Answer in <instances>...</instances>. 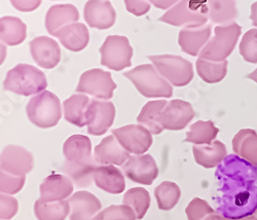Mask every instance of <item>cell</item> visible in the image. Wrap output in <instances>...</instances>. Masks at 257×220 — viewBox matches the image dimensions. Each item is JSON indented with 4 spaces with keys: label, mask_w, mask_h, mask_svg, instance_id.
<instances>
[{
    "label": "cell",
    "mask_w": 257,
    "mask_h": 220,
    "mask_svg": "<svg viewBox=\"0 0 257 220\" xmlns=\"http://www.w3.org/2000/svg\"><path fill=\"white\" fill-rule=\"evenodd\" d=\"M48 80L46 74L35 66L18 64L7 73L4 90L24 97L38 95L46 91Z\"/></svg>",
    "instance_id": "obj_3"
},
{
    "label": "cell",
    "mask_w": 257,
    "mask_h": 220,
    "mask_svg": "<svg viewBox=\"0 0 257 220\" xmlns=\"http://www.w3.org/2000/svg\"><path fill=\"white\" fill-rule=\"evenodd\" d=\"M79 19L77 9L72 5H57L47 13L46 28L52 36H57L58 32L68 25L74 24Z\"/></svg>",
    "instance_id": "obj_22"
},
{
    "label": "cell",
    "mask_w": 257,
    "mask_h": 220,
    "mask_svg": "<svg viewBox=\"0 0 257 220\" xmlns=\"http://www.w3.org/2000/svg\"><path fill=\"white\" fill-rule=\"evenodd\" d=\"M209 19L215 24H227L238 16L235 0H207Z\"/></svg>",
    "instance_id": "obj_31"
},
{
    "label": "cell",
    "mask_w": 257,
    "mask_h": 220,
    "mask_svg": "<svg viewBox=\"0 0 257 220\" xmlns=\"http://www.w3.org/2000/svg\"><path fill=\"white\" fill-rule=\"evenodd\" d=\"M92 151V142L84 135H73L63 145L65 163L62 171L78 187H88L94 180L98 164Z\"/></svg>",
    "instance_id": "obj_2"
},
{
    "label": "cell",
    "mask_w": 257,
    "mask_h": 220,
    "mask_svg": "<svg viewBox=\"0 0 257 220\" xmlns=\"http://www.w3.org/2000/svg\"><path fill=\"white\" fill-rule=\"evenodd\" d=\"M68 202L70 204V220H96V216L102 208L98 197L85 190L75 192Z\"/></svg>",
    "instance_id": "obj_20"
},
{
    "label": "cell",
    "mask_w": 257,
    "mask_h": 220,
    "mask_svg": "<svg viewBox=\"0 0 257 220\" xmlns=\"http://www.w3.org/2000/svg\"><path fill=\"white\" fill-rule=\"evenodd\" d=\"M123 76L130 79L138 92L146 98H170L173 95V87L152 64L139 65L126 71Z\"/></svg>",
    "instance_id": "obj_4"
},
{
    "label": "cell",
    "mask_w": 257,
    "mask_h": 220,
    "mask_svg": "<svg viewBox=\"0 0 257 220\" xmlns=\"http://www.w3.org/2000/svg\"><path fill=\"white\" fill-rule=\"evenodd\" d=\"M30 53L41 68L53 69L61 61L59 43L49 36H38L30 41Z\"/></svg>",
    "instance_id": "obj_17"
},
{
    "label": "cell",
    "mask_w": 257,
    "mask_h": 220,
    "mask_svg": "<svg viewBox=\"0 0 257 220\" xmlns=\"http://www.w3.org/2000/svg\"><path fill=\"white\" fill-rule=\"evenodd\" d=\"M250 19L252 21L253 26L257 27V2L254 3L251 6V15H250Z\"/></svg>",
    "instance_id": "obj_44"
},
{
    "label": "cell",
    "mask_w": 257,
    "mask_h": 220,
    "mask_svg": "<svg viewBox=\"0 0 257 220\" xmlns=\"http://www.w3.org/2000/svg\"><path fill=\"white\" fill-rule=\"evenodd\" d=\"M195 116L196 113L190 103L176 99L167 103L160 122L164 130L180 131L187 127Z\"/></svg>",
    "instance_id": "obj_15"
},
{
    "label": "cell",
    "mask_w": 257,
    "mask_h": 220,
    "mask_svg": "<svg viewBox=\"0 0 257 220\" xmlns=\"http://www.w3.org/2000/svg\"><path fill=\"white\" fill-rule=\"evenodd\" d=\"M29 121L41 129H50L58 125L62 118L59 98L52 92L44 91L34 96L26 107Z\"/></svg>",
    "instance_id": "obj_6"
},
{
    "label": "cell",
    "mask_w": 257,
    "mask_h": 220,
    "mask_svg": "<svg viewBox=\"0 0 257 220\" xmlns=\"http://www.w3.org/2000/svg\"><path fill=\"white\" fill-rule=\"evenodd\" d=\"M208 18L207 0H180L159 21L176 27H201L207 23Z\"/></svg>",
    "instance_id": "obj_5"
},
{
    "label": "cell",
    "mask_w": 257,
    "mask_h": 220,
    "mask_svg": "<svg viewBox=\"0 0 257 220\" xmlns=\"http://www.w3.org/2000/svg\"><path fill=\"white\" fill-rule=\"evenodd\" d=\"M39 190L42 203L65 201L73 192V182L66 175L52 174L41 183Z\"/></svg>",
    "instance_id": "obj_18"
},
{
    "label": "cell",
    "mask_w": 257,
    "mask_h": 220,
    "mask_svg": "<svg viewBox=\"0 0 257 220\" xmlns=\"http://www.w3.org/2000/svg\"><path fill=\"white\" fill-rule=\"evenodd\" d=\"M91 100L84 94H74L63 103L64 118L78 128L87 126V110Z\"/></svg>",
    "instance_id": "obj_27"
},
{
    "label": "cell",
    "mask_w": 257,
    "mask_h": 220,
    "mask_svg": "<svg viewBox=\"0 0 257 220\" xmlns=\"http://www.w3.org/2000/svg\"><path fill=\"white\" fill-rule=\"evenodd\" d=\"M215 175L226 191H233L232 212L229 218L239 219L251 216L257 209V167L237 155L224 159Z\"/></svg>",
    "instance_id": "obj_1"
},
{
    "label": "cell",
    "mask_w": 257,
    "mask_h": 220,
    "mask_svg": "<svg viewBox=\"0 0 257 220\" xmlns=\"http://www.w3.org/2000/svg\"><path fill=\"white\" fill-rule=\"evenodd\" d=\"M149 4L154 5L156 8L161 9V10H168L171 7H173L177 3H179L180 0H147Z\"/></svg>",
    "instance_id": "obj_43"
},
{
    "label": "cell",
    "mask_w": 257,
    "mask_h": 220,
    "mask_svg": "<svg viewBox=\"0 0 257 220\" xmlns=\"http://www.w3.org/2000/svg\"><path fill=\"white\" fill-rule=\"evenodd\" d=\"M241 31V26L234 22L215 27V35L201 51L200 58L215 62L225 61L238 43Z\"/></svg>",
    "instance_id": "obj_7"
},
{
    "label": "cell",
    "mask_w": 257,
    "mask_h": 220,
    "mask_svg": "<svg viewBox=\"0 0 257 220\" xmlns=\"http://www.w3.org/2000/svg\"><path fill=\"white\" fill-rule=\"evenodd\" d=\"M240 54L246 62L257 63V28L245 33L240 43Z\"/></svg>",
    "instance_id": "obj_38"
},
{
    "label": "cell",
    "mask_w": 257,
    "mask_h": 220,
    "mask_svg": "<svg viewBox=\"0 0 257 220\" xmlns=\"http://www.w3.org/2000/svg\"><path fill=\"white\" fill-rule=\"evenodd\" d=\"M192 152L197 164L206 169L218 167L227 155L225 145L218 140L207 145H195L192 147Z\"/></svg>",
    "instance_id": "obj_26"
},
{
    "label": "cell",
    "mask_w": 257,
    "mask_h": 220,
    "mask_svg": "<svg viewBox=\"0 0 257 220\" xmlns=\"http://www.w3.org/2000/svg\"><path fill=\"white\" fill-rule=\"evenodd\" d=\"M122 203L124 205L130 206L135 214L137 219L141 220L144 218L147 213L149 207H151L152 199L149 192L143 187H134L128 189L122 199Z\"/></svg>",
    "instance_id": "obj_35"
},
{
    "label": "cell",
    "mask_w": 257,
    "mask_h": 220,
    "mask_svg": "<svg viewBox=\"0 0 257 220\" xmlns=\"http://www.w3.org/2000/svg\"><path fill=\"white\" fill-rule=\"evenodd\" d=\"M122 171L131 181L142 185H152L159 176V167L151 155L130 157L122 166Z\"/></svg>",
    "instance_id": "obj_13"
},
{
    "label": "cell",
    "mask_w": 257,
    "mask_h": 220,
    "mask_svg": "<svg viewBox=\"0 0 257 220\" xmlns=\"http://www.w3.org/2000/svg\"><path fill=\"white\" fill-rule=\"evenodd\" d=\"M125 9L128 13L140 17L151 11V4L147 0H124Z\"/></svg>",
    "instance_id": "obj_41"
},
{
    "label": "cell",
    "mask_w": 257,
    "mask_h": 220,
    "mask_svg": "<svg viewBox=\"0 0 257 220\" xmlns=\"http://www.w3.org/2000/svg\"><path fill=\"white\" fill-rule=\"evenodd\" d=\"M149 60L159 73L175 86H185L194 79V68L188 60L173 55L151 56Z\"/></svg>",
    "instance_id": "obj_8"
},
{
    "label": "cell",
    "mask_w": 257,
    "mask_h": 220,
    "mask_svg": "<svg viewBox=\"0 0 257 220\" xmlns=\"http://www.w3.org/2000/svg\"><path fill=\"white\" fill-rule=\"evenodd\" d=\"M217 219L218 220H248L247 217L245 218H239V219H232V218H226L224 216H222L221 214H217Z\"/></svg>",
    "instance_id": "obj_46"
},
{
    "label": "cell",
    "mask_w": 257,
    "mask_h": 220,
    "mask_svg": "<svg viewBox=\"0 0 257 220\" xmlns=\"http://www.w3.org/2000/svg\"><path fill=\"white\" fill-rule=\"evenodd\" d=\"M56 37L59 38L64 48L77 53L88 47L90 32L84 24L74 23L61 29Z\"/></svg>",
    "instance_id": "obj_24"
},
{
    "label": "cell",
    "mask_w": 257,
    "mask_h": 220,
    "mask_svg": "<svg viewBox=\"0 0 257 220\" xmlns=\"http://www.w3.org/2000/svg\"><path fill=\"white\" fill-rule=\"evenodd\" d=\"M83 17L90 27L106 30L114 25L116 13L108 0H89L84 6Z\"/></svg>",
    "instance_id": "obj_16"
},
{
    "label": "cell",
    "mask_w": 257,
    "mask_h": 220,
    "mask_svg": "<svg viewBox=\"0 0 257 220\" xmlns=\"http://www.w3.org/2000/svg\"><path fill=\"white\" fill-rule=\"evenodd\" d=\"M185 213L188 220H205L216 212L205 200L195 197L186 207Z\"/></svg>",
    "instance_id": "obj_39"
},
{
    "label": "cell",
    "mask_w": 257,
    "mask_h": 220,
    "mask_svg": "<svg viewBox=\"0 0 257 220\" xmlns=\"http://www.w3.org/2000/svg\"><path fill=\"white\" fill-rule=\"evenodd\" d=\"M94 182L97 187L111 194H119L125 188L124 176L114 166H98L94 172Z\"/></svg>",
    "instance_id": "obj_23"
},
{
    "label": "cell",
    "mask_w": 257,
    "mask_h": 220,
    "mask_svg": "<svg viewBox=\"0 0 257 220\" xmlns=\"http://www.w3.org/2000/svg\"><path fill=\"white\" fill-rule=\"evenodd\" d=\"M27 37V26L24 22L12 16L0 18V41L16 47L23 43Z\"/></svg>",
    "instance_id": "obj_28"
},
{
    "label": "cell",
    "mask_w": 257,
    "mask_h": 220,
    "mask_svg": "<svg viewBox=\"0 0 257 220\" xmlns=\"http://www.w3.org/2000/svg\"><path fill=\"white\" fill-rule=\"evenodd\" d=\"M227 61L215 62L199 58L197 60V71L200 77L208 83L221 81L227 72Z\"/></svg>",
    "instance_id": "obj_34"
},
{
    "label": "cell",
    "mask_w": 257,
    "mask_h": 220,
    "mask_svg": "<svg viewBox=\"0 0 257 220\" xmlns=\"http://www.w3.org/2000/svg\"><path fill=\"white\" fill-rule=\"evenodd\" d=\"M134 210L127 205H111L101 211L96 220H136Z\"/></svg>",
    "instance_id": "obj_36"
},
{
    "label": "cell",
    "mask_w": 257,
    "mask_h": 220,
    "mask_svg": "<svg viewBox=\"0 0 257 220\" xmlns=\"http://www.w3.org/2000/svg\"><path fill=\"white\" fill-rule=\"evenodd\" d=\"M130 157L113 135L104 138L94 149V159L100 166H123Z\"/></svg>",
    "instance_id": "obj_19"
},
{
    "label": "cell",
    "mask_w": 257,
    "mask_h": 220,
    "mask_svg": "<svg viewBox=\"0 0 257 220\" xmlns=\"http://www.w3.org/2000/svg\"><path fill=\"white\" fill-rule=\"evenodd\" d=\"M34 214L37 220H65L70 214L68 201L42 203L37 200L34 204Z\"/></svg>",
    "instance_id": "obj_32"
},
{
    "label": "cell",
    "mask_w": 257,
    "mask_h": 220,
    "mask_svg": "<svg viewBox=\"0 0 257 220\" xmlns=\"http://www.w3.org/2000/svg\"><path fill=\"white\" fill-rule=\"evenodd\" d=\"M110 72L102 69H91L81 74L76 92L91 95L100 100H109L116 89Z\"/></svg>",
    "instance_id": "obj_10"
},
{
    "label": "cell",
    "mask_w": 257,
    "mask_h": 220,
    "mask_svg": "<svg viewBox=\"0 0 257 220\" xmlns=\"http://www.w3.org/2000/svg\"><path fill=\"white\" fill-rule=\"evenodd\" d=\"M166 100H156L147 102L140 112L137 122L145 127L152 134L159 135L164 131L161 125V116L165 106L167 105Z\"/></svg>",
    "instance_id": "obj_29"
},
{
    "label": "cell",
    "mask_w": 257,
    "mask_h": 220,
    "mask_svg": "<svg viewBox=\"0 0 257 220\" xmlns=\"http://www.w3.org/2000/svg\"><path fill=\"white\" fill-rule=\"evenodd\" d=\"M247 219H248V220H257V216H253V215H251V216H248V217H247Z\"/></svg>",
    "instance_id": "obj_49"
},
{
    "label": "cell",
    "mask_w": 257,
    "mask_h": 220,
    "mask_svg": "<svg viewBox=\"0 0 257 220\" xmlns=\"http://www.w3.org/2000/svg\"><path fill=\"white\" fill-rule=\"evenodd\" d=\"M0 167L14 176H26L34 167V158L22 146L8 145L0 153Z\"/></svg>",
    "instance_id": "obj_14"
},
{
    "label": "cell",
    "mask_w": 257,
    "mask_h": 220,
    "mask_svg": "<svg viewBox=\"0 0 257 220\" xmlns=\"http://www.w3.org/2000/svg\"><path fill=\"white\" fill-rule=\"evenodd\" d=\"M205 220H218L217 219V213H214L212 215H210L208 218H206Z\"/></svg>",
    "instance_id": "obj_48"
},
{
    "label": "cell",
    "mask_w": 257,
    "mask_h": 220,
    "mask_svg": "<svg viewBox=\"0 0 257 220\" xmlns=\"http://www.w3.org/2000/svg\"><path fill=\"white\" fill-rule=\"evenodd\" d=\"M10 2L16 10L23 13H30L40 7L42 0H10Z\"/></svg>",
    "instance_id": "obj_42"
},
{
    "label": "cell",
    "mask_w": 257,
    "mask_h": 220,
    "mask_svg": "<svg viewBox=\"0 0 257 220\" xmlns=\"http://www.w3.org/2000/svg\"><path fill=\"white\" fill-rule=\"evenodd\" d=\"M112 135L128 153L135 156L144 155L154 142L153 134L142 125H127L114 129Z\"/></svg>",
    "instance_id": "obj_11"
},
{
    "label": "cell",
    "mask_w": 257,
    "mask_h": 220,
    "mask_svg": "<svg viewBox=\"0 0 257 220\" xmlns=\"http://www.w3.org/2000/svg\"><path fill=\"white\" fill-rule=\"evenodd\" d=\"M158 207L162 211H170L179 203L181 189L175 182L164 181L155 189Z\"/></svg>",
    "instance_id": "obj_33"
},
{
    "label": "cell",
    "mask_w": 257,
    "mask_h": 220,
    "mask_svg": "<svg viewBox=\"0 0 257 220\" xmlns=\"http://www.w3.org/2000/svg\"><path fill=\"white\" fill-rule=\"evenodd\" d=\"M26 182V176H14L0 167V192L16 194L22 190Z\"/></svg>",
    "instance_id": "obj_37"
},
{
    "label": "cell",
    "mask_w": 257,
    "mask_h": 220,
    "mask_svg": "<svg viewBox=\"0 0 257 220\" xmlns=\"http://www.w3.org/2000/svg\"><path fill=\"white\" fill-rule=\"evenodd\" d=\"M211 32V25L184 27L179 32L178 43L185 54L189 56H198L210 40Z\"/></svg>",
    "instance_id": "obj_21"
},
{
    "label": "cell",
    "mask_w": 257,
    "mask_h": 220,
    "mask_svg": "<svg viewBox=\"0 0 257 220\" xmlns=\"http://www.w3.org/2000/svg\"><path fill=\"white\" fill-rule=\"evenodd\" d=\"M248 78L252 79L253 81H255V82L257 83V68H256L253 72H251V73L248 75Z\"/></svg>",
    "instance_id": "obj_47"
},
{
    "label": "cell",
    "mask_w": 257,
    "mask_h": 220,
    "mask_svg": "<svg viewBox=\"0 0 257 220\" xmlns=\"http://www.w3.org/2000/svg\"><path fill=\"white\" fill-rule=\"evenodd\" d=\"M234 155L257 167V133L252 129H243L232 139Z\"/></svg>",
    "instance_id": "obj_25"
},
{
    "label": "cell",
    "mask_w": 257,
    "mask_h": 220,
    "mask_svg": "<svg viewBox=\"0 0 257 220\" xmlns=\"http://www.w3.org/2000/svg\"><path fill=\"white\" fill-rule=\"evenodd\" d=\"M133 53V48L125 36L109 35L100 48L101 65L120 71L132 65Z\"/></svg>",
    "instance_id": "obj_9"
},
{
    "label": "cell",
    "mask_w": 257,
    "mask_h": 220,
    "mask_svg": "<svg viewBox=\"0 0 257 220\" xmlns=\"http://www.w3.org/2000/svg\"><path fill=\"white\" fill-rule=\"evenodd\" d=\"M19 212V202L10 194L0 192V220H10Z\"/></svg>",
    "instance_id": "obj_40"
},
{
    "label": "cell",
    "mask_w": 257,
    "mask_h": 220,
    "mask_svg": "<svg viewBox=\"0 0 257 220\" xmlns=\"http://www.w3.org/2000/svg\"><path fill=\"white\" fill-rule=\"evenodd\" d=\"M7 54H8V50L7 47L4 45V43L0 41V66H2L6 59H7Z\"/></svg>",
    "instance_id": "obj_45"
},
{
    "label": "cell",
    "mask_w": 257,
    "mask_h": 220,
    "mask_svg": "<svg viewBox=\"0 0 257 220\" xmlns=\"http://www.w3.org/2000/svg\"><path fill=\"white\" fill-rule=\"evenodd\" d=\"M115 107L110 101L91 100L87 110L88 133L93 136L104 135L113 125Z\"/></svg>",
    "instance_id": "obj_12"
},
{
    "label": "cell",
    "mask_w": 257,
    "mask_h": 220,
    "mask_svg": "<svg viewBox=\"0 0 257 220\" xmlns=\"http://www.w3.org/2000/svg\"><path fill=\"white\" fill-rule=\"evenodd\" d=\"M218 133L219 129L215 127L212 121H199L190 126L184 142L195 145L211 144L215 141Z\"/></svg>",
    "instance_id": "obj_30"
}]
</instances>
